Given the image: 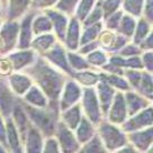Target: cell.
<instances>
[{"instance_id":"obj_25","label":"cell","mask_w":153,"mask_h":153,"mask_svg":"<svg viewBox=\"0 0 153 153\" xmlns=\"http://www.w3.org/2000/svg\"><path fill=\"white\" fill-rule=\"evenodd\" d=\"M55 43H56L55 35L51 33L43 34V35H38V36H35V38H33V41L30 43V48L35 53H37L42 56L44 53L48 52Z\"/></svg>"},{"instance_id":"obj_35","label":"cell","mask_w":153,"mask_h":153,"mask_svg":"<svg viewBox=\"0 0 153 153\" xmlns=\"http://www.w3.org/2000/svg\"><path fill=\"white\" fill-rule=\"evenodd\" d=\"M78 153H108L97 133L87 143L82 144Z\"/></svg>"},{"instance_id":"obj_38","label":"cell","mask_w":153,"mask_h":153,"mask_svg":"<svg viewBox=\"0 0 153 153\" xmlns=\"http://www.w3.org/2000/svg\"><path fill=\"white\" fill-rule=\"evenodd\" d=\"M87 62L90 64V67L95 68H102L106 63L108 62V55L107 53L101 50V48H97L95 51H92L91 53L86 55Z\"/></svg>"},{"instance_id":"obj_17","label":"cell","mask_w":153,"mask_h":153,"mask_svg":"<svg viewBox=\"0 0 153 153\" xmlns=\"http://www.w3.org/2000/svg\"><path fill=\"white\" fill-rule=\"evenodd\" d=\"M45 15L50 18L51 23H52V27L54 33H55V37L60 42H64V36H65L68 23H69L67 15L60 13L56 9H48L45 11Z\"/></svg>"},{"instance_id":"obj_6","label":"cell","mask_w":153,"mask_h":153,"mask_svg":"<svg viewBox=\"0 0 153 153\" xmlns=\"http://www.w3.org/2000/svg\"><path fill=\"white\" fill-rule=\"evenodd\" d=\"M54 137L56 139L61 153H78L79 149L81 146L80 143L78 142L73 131L68 128L61 120H59L56 125Z\"/></svg>"},{"instance_id":"obj_1","label":"cell","mask_w":153,"mask_h":153,"mask_svg":"<svg viewBox=\"0 0 153 153\" xmlns=\"http://www.w3.org/2000/svg\"><path fill=\"white\" fill-rule=\"evenodd\" d=\"M29 76L46 96L48 102H57L65 83V79L57 69L42 57H36L29 67Z\"/></svg>"},{"instance_id":"obj_8","label":"cell","mask_w":153,"mask_h":153,"mask_svg":"<svg viewBox=\"0 0 153 153\" xmlns=\"http://www.w3.org/2000/svg\"><path fill=\"white\" fill-rule=\"evenodd\" d=\"M42 56L52 67H54L57 70H61V71L65 72L67 74L72 76L73 71H72V69L70 68L69 63H68L67 50H65V48L63 45H61L60 43H55L48 52L44 53Z\"/></svg>"},{"instance_id":"obj_36","label":"cell","mask_w":153,"mask_h":153,"mask_svg":"<svg viewBox=\"0 0 153 153\" xmlns=\"http://www.w3.org/2000/svg\"><path fill=\"white\" fill-rule=\"evenodd\" d=\"M137 94L146 98L148 100L152 101L153 98V85H152V73L143 72L142 73V79L137 88Z\"/></svg>"},{"instance_id":"obj_21","label":"cell","mask_w":153,"mask_h":153,"mask_svg":"<svg viewBox=\"0 0 153 153\" xmlns=\"http://www.w3.org/2000/svg\"><path fill=\"white\" fill-rule=\"evenodd\" d=\"M10 117H11L16 128L18 131L22 142L24 143V140L26 137V133H27L29 126H30V122H29L28 117H27V115L25 113L23 106L20 105V102H15Z\"/></svg>"},{"instance_id":"obj_37","label":"cell","mask_w":153,"mask_h":153,"mask_svg":"<svg viewBox=\"0 0 153 153\" xmlns=\"http://www.w3.org/2000/svg\"><path fill=\"white\" fill-rule=\"evenodd\" d=\"M145 0H122V7L125 13L132 17L140 18L143 14V6Z\"/></svg>"},{"instance_id":"obj_5","label":"cell","mask_w":153,"mask_h":153,"mask_svg":"<svg viewBox=\"0 0 153 153\" xmlns=\"http://www.w3.org/2000/svg\"><path fill=\"white\" fill-rule=\"evenodd\" d=\"M19 24L16 20H7L1 25L0 28V43L1 50L0 54L7 55V53L11 52L18 42Z\"/></svg>"},{"instance_id":"obj_48","label":"cell","mask_w":153,"mask_h":153,"mask_svg":"<svg viewBox=\"0 0 153 153\" xmlns=\"http://www.w3.org/2000/svg\"><path fill=\"white\" fill-rule=\"evenodd\" d=\"M141 61L143 64V69L149 73H152L153 71V53L152 51H146L142 53Z\"/></svg>"},{"instance_id":"obj_2","label":"cell","mask_w":153,"mask_h":153,"mask_svg":"<svg viewBox=\"0 0 153 153\" xmlns=\"http://www.w3.org/2000/svg\"><path fill=\"white\" fill-rule=\"evenodd\" d=\"M20 105L23 106L30 124L35 126L42 135L45 136V139L54 136L56 125L60 120V109L57 102H48L46 108H36L25 102H20Z\"/></svg>"},{"instance_id":"obj_54","label":"cell","mask_w":153,"mask_h":153,"mask_svg":"<svg viewBox=\"0 0 153 153\" xmlns=\"http://www.w3.org/2000/svg\"><path fill=\"white\" fill-rule=\"evenodd\" d=\"M0 153H8L7 151H6V148H5V146H2L1 144H0Z\"/></svg>"},{"instance_id":"obj_45","label":"cell","mask_w":153,"mask_h":153,"mask_svg":"<svg viewBox=\"0 0 153 153\" xmlns=\"http://www.w3.org/2000/svg\"><path fill=\"white\" fill-rule=\"evenodd\" d=\"M140 54H142L141 48L137 45H134L133 43L126 44L124 48L118 52V55L123 57H131V56H139Z\"/></svg>"},{"instance_id":"obj_26","label":"cell","mask_w":153,"mask_h":153,"mask_svg":"<svg viewBox=\"0 0 153 153\" xmlns=\"http://www.w3.org/2000/svg\"><path fill=\"white\" fill-rule=\"evenodd\" d=\"M72 78L82 88H94L100 80L99 73H97L94 70H85V71L73 72Z\"/></svg>"},{"instance_id":"obj_39","label":"cell","mask_w":153,"mask_h":153,"mask_svg":"<svg viewBox=\"0 0 153 153\" xmlns=\"http://www.w3.org/2000/svg\"><path fill=\"white\" fill-rule=\"evenodd\" d=\"M96 0H80L76 7V17L79 22H83L87 18V16L90 14V11L94 9Z\"/></svg>"},{"instance_id":"obj_56","label":"cell","mask_w":153,"mask_h":153,"mask_svg":"<svg viewBox=\"0 0 153 153\" xmlns=\"http://www.w3.org/2000/svg\"><path fill=\"white\" fill-rule=\"evenodd\" d=\"M0 16H1V5H0Z\"/></svg>"},{"instance_id":"obj_23","label":"cell","mask_w":153,"mask_h":153,"mask_svg":"<svg viewBox=\"0 0 153 153\" xmlns=\"http://www.w3.org/2000/svg\"><path fill=\"white\" fill-rule=\"evenodd\" d=\"M82 116L83 115H82L80 104H76V105L61 111L60 120L67 126L68 128H70L71 131L74 132V129L78 127V125L80 124V122H81Z\"/></svg>"},{"instance_id":"obj_3","label":"cell","mask_w":153,"mask_h":153,"mask_svg":"<svg viewBox=\"0 0 153 153\" xmlns=\"http://www.w3.org/2000/svg\"><path fill=\"white\" fill-rule=\"evenodd\" d=\"M96 133L101 140L105 149L108 153H113L116 150L123 148L128 143L127 134L123 132L120 126L110 124L107 120H102L97 126Z\"/></svg>"},{"instance_id":"obj_52","label":"cell","mask_w":153,"mask_h":153,"mask_svg":"<svg viewBox=\"0 0 153 153\" xmlns=\"http://www.w3.org/2000/svg\"><path fill=\"white\" fill-rule=\"evenodd\" d=\"M152 38H153V35H152V32H151V33L148 35V37L145 38L143 42L139 45V48H141V51H144V52H146V51H152V48H153Z\"/></svg>"},{"instance_id":"obj_53","label":"cell","mask_w":153,"mask_h":153,"mask_svg":"<svg viewBox=\"0 0 153 153\" xmlns=\"http://www.w3.org/2000/svg\"><path fill=\"white\" fill-rule=\"evenodd\" d=\"M113 153H140L136 149L134 148L132 144L127 143L126 145H124L123 148L118 149V150H116L115 152Z\"/></svg>"},{"instance_id":"obj_24","label":"cell","mask_w":153,"mask_h":153,"mask_svg":"<svg viewBox=\"0 0 153 153\" xmlns=\"http://www.w3.org/2000/svg\"><path fill=\"white\" fill-rule=\"evenodd\" d=\"M24 102L29 106H33L36 108H46L48 105V100L46 96L43 94L36 85H33L24 96H23Z\"/></svg>"},{"instance_id":"obj_41","label":"cell","mask_w":153,"mask_h":153,"mask_svg":"<svg viewBox=\"0 0 153 153\" xmlns=\"http://www.w3.org/2000/svg\"><path fill=\"white\" fill-rule=\"evenodd\" d=\"M142 73L143 72L141 71V70H131V69L124 70L123 76L126 79V81L128 82L131 89L137 90L140 82H141V79H142Z\"/></svg>"},{"instance_id":"obj_12","label":"cell","mask_w":153,"mask_h":153,"mask_svg":"<svg viewBox=\"0 0 153 153\" xmlns=\"http://www.w3.org/2000/svg\"><path fill=\"white\" fill-rule=\"evenodd\" d=\"M152 126L127 134L128 143L132 144L140 153H145L149 149L152 148Z\"/></svg>"},{"instance_id":"obj_7","label":"cell","mask_w":153,"mask_h":153,"mask_svg":"<svg viewBox=\"0 0 153 153\" xmlns=\"http://www.w3.org/2000/svg\"><path fill=\"white\" fill-rule=\"evenodd\" d=\"M153 123V114H152V105L146 107L145 109L139 111L137 114L133 115L125 120L120 127L126 134L140 131V129L146 128L152 126Z\"/></svg>"},{"instance_id":"obj_10","label":"cell","mask_w":153,"mask_h":153,"mask_svg":"<svg viewBox=\"0 0 153 153\" xmlns=\"http://www.w3.org/2000/svg\"><path fill=\"white\" fill-rule=\"evenodd\" d=\"M97 42L99 44V48H102L108 52H120L126 44H128V38L113 30H101L99 36L97 38Z\"/></svg>"},{"instance_id":"obj_18","label":"cell","mask_w":153,"mask_h":153,"mask_svg":"<svg viewBox=\"0 0 153 153\" xmlns=\"http://www.w3.org/2000/svg\"><path fill=\"white\" fill-rule=\"evenodd\" d=\"M124 99L125 104H126V109H127L128 117L137 114L139 111L145 109L149 106H151V101L148 100L146 98L142 97L136 91H126L124 94Z\"/></svg>"},{"instance_id":"obj_42","label":"cell","mask_w":153,"mask_h":153,"mask_svg":"<svg viewBox=\"0 0 153 153\" xmlns=\"http://www.w3.org/2000/svg\"><path fill=\"white\" fill-rule=\"evenodd\" d=\"M99 22H102V10L100 6L97 4V6H95L94 9L90 11V14L87 16V18L82 22V27H88Z\"/></svg>"},{"instance_id":"obj_43","label":"cell","mask_w":153,"mask_h":153,"mask_svg":"<svg viewBox=\"0 0 153 153\" xmlns=\"http://www.w3.org/2000/svg\"><path fill=\"white\" fill-rule=\"evenodd\" d=\"M80 0H59L57 1L56 10L64 15H71Z\"/></svg>"},{"instance_id":"obj_40","label":"cell","mask_w":153,"mask_h":153,"mask_svg":"<svg viewBox=\"0 0 153 153\" xmlns=\"http://www.w3.org/2000/svg\"><path fill=\"white\" fill-rule=\"evenodd\" d=\"M98 5L100 6L102 10V19L105 20L107 17H109L110 15H113L120 9L122 0H100Z\"/></svg>"},{"instance_id":"obj_51","label":"cell","mask_w":153,"mask_h":153,"mask_svg":"<svg viewBox=\"0 0 153 153\" xmlns=\"http://www.w3.org/2000/svg\"><path fill=\"white\" fill-rule=\"evenodd\" d=\"M97 48H99V44H98V42L97 41H95V42H91V43H88V44H85V45H81L80 48H79V54H83V55H87V54H89V53H91L92 51H95V50H97Z\"/></svg>"},{"instance_id":"obj_4","label":"cell","mask_w":153,"mask_h":153,"mask_svg":"<svg viewBox=\"0 0 153 153\" xmlns=\"http://www.w3.org/2000/svg\"><path fill=\"white\" fill-rule=\"evenodd\" d=\"M80 101H81L80 107L83 116L97 127L102 122L104 117L101 114L95 88H82V96Z\"/></svg>"},{"instance_id":"obj_46","label":"cell","mask_w":153,"mask_h":153,"mask_svg":"<svg viewBox=\"0 0 153 153\" xmlns=\"http://www.w3.org/2000/svg\"><path fill=\"white\" fill-rule=\"evenodd\" d=\"M42 153H61L60 146H59L56 139H55L54 136H51V137H46V139H45Z\"/></svg>"},{"instance_id":"obj_19","label":"cell","mask_w":153,"mask_h":153,"mask_svg":"<svg viewBox=\"0 0 153 153\" xmlns=\"http://www.w3.org/2000/svg\"><path fill=\"white\" fill-rule=\"evenodd\" d=\"M34 15L28 14L25 16L22 23L19 25V34L18 42L16 48L18 50H27L30 48V43L33 41V30H32V22H33Z\"/></svg>"},{"instance_id":"obj_34","label":"cell","mask_w":153,"mask_h":153,"mask_svg":"<svg viewBox=\"0 0 153 153\" xmlns=\"http://www.w3.org/2000/svg\"><path fill=\"white\" fill-rule=\"evenodd\" d=\"M135 27H136V20L134 17L129 16V15L125 14L122 16L120 22V25H118V28H117V33L123 35L125 37L131 38L133 36L134 30H135Z\"/></svg>"},{"instance_id":"obj_27","label":"cell","mask_w":153,"mask_h":153,"mask_svg":"<svg viewBox=\"0 0 153 153\" xmlns=\"http://www.w3.org/2000/svg\"><path fill=\"white\" fill-rule=\"evenodd\" d=\"M74 131H76L74 135H76L78 142L80 143V145H82V144L87 143L96 134V126L87 120L85 116H82L80 124L78 125V127Z\"/></svg>"},{"instance_id":"obj_33","label":"cell","mask_w":153,"mask_h":153,"mask_svg":"<svg viewBox=\"0 0 153 153\" xmlns=\"http://www.w3.org/2000/svg\"><path fill=\"white\" fill-rule=\"evenodd\" d=\"M101 30H102V22H99V23L88 26V27H83V32L80 36V46L97 41Z\"/></svg>"},{"instance_id":"obj_31","label":"cell","mask_w":153,"mask_h":153,"mask_svg":"<svg viewBox=\"0 0 153 153\" xmlns=\"http://www.w3.org/2000/svg\"><path fill=\"white\" fill-rule=\"evenodd\" d=\"M151 33V23H149L144 17H140V19L136 22V27L134 30V34L132 36L134 45H137L143 42L148 35Z\"/></svg>"},{"instance_id":"obj_16","label":"cell","mask_w":153,"mask_h":153,"mask_svg":"<svg viewBox=\"0 0 153 153\" xmlns=\"http://www.w3.org/2000/svg\"><path fill=\"white\" fill-rule=\"evenodd\" d=\"M96 94H97V98L99 101V106H100V110L102 117L107 116V113L109 110V107L111 105V101L114 99V96L116 94V90L114 88H111L109 85H107L106 82L99 80V82L96 85Z\"/></svg>"},{"instance_id":"obj_30","label":"cell","mask_w":153,"mask_h":153,"mask_svg":"<svg viewBox=\"0 0 153 153\" xmlns=\"http://www.w3.org/2000/svg\"><path fill=\"white\" fill-rule=\"evenodd\" d=\"M32 0H9L8 20H16L27 11Z\"/></svg>"},{"instance_id":"obj_14","label":"cell","mask_w":153,"mask_h":153,"mask_svg":"<svg viewBox=\"0 0 153 153\" xmlns=\"http://www.w3.org/2000/svg\"><path fill=\"white\" fill-rule=\"evenodd\" d=\"M81 25L76 17H71L68 23L67 32L64 36V48L70 52H76L80 48Z\"/></svg>"},{"instance_id":"obj_32","label":"cell","mask_w":153,"mask_h":153,"mask_svg":"<svg viewBox=\"0 0 153 153\" xmlns=\"http://www.w3.org/2000/svg\"><path fill=\"white\" fill-rule=\"evenodd\" d=\"M68 63L73 72L85 71V70H91L90 64L87 62L86 57L76 52H70L67 51Z\"/></svg>"},{"instance_id":"obj_49","label":"cell","mask_w":153,"mask_h":153,"mask_svg":"<svg viewBox=\"0 0 153 153\" xmlns=\"http://www.w3.org/2000/svg\"><path fill=\"white\" fill-rule=\"evenodd\" d=\"M59 0H32L30 6L34 9H48L56 5Z\"/></svg>"},{"instance_id":"obj_29","label":"cell","mask_w":153,"mask_h":153,"mask_svg":"<svg viewBox=\"0 0 153 153\" xmlns=\"http://www.w3.org/2000/svg\"><path fill=\"white\" fill-rule=\"evenodd\" d=\"M32 30H33V35L35 36L43 35V34H50L53 30L52 23L45 14L38 15L33 18Z\"/></svg>"},{"instance_id":"obj_15","label":"cell","mask_w":153,"mask_h":153,"mask_svg":"<svg viewBox=\"0 0 153 153\" xmlns=\"http://www.w3.org/2000/svg\"><path fill=\"white\" fill-rule=\"evenodd\" d=\"M33 80L32 78L27 74H23L19 72H14L13 74L8 76V86L11 92H14L15 95L23 97V96L30 89V87L33 86Z\"/></svg>"},{"instance_id":"obj_55","label":"cell","mask_w":153,"mask_h":153,"mask_svg":"<svg viewBox=\"0 0 153 153\" xmlns=\"http://www.w3.org/2000/svg\"><path fill=\"white\" fill-rule=\"evenodd\" d=\"M1 25H2V22H1V20H0V28H1Z\"/></svg>"},{"instance_id":"obj_11","label":"cell","mask_w":153,"mask_h":153,"mask_svg":"<svg viewBox=\"0 0 153 153\" xmlns=\"http://www.w3.org/2000/svg\"><path fill=\"white\" fill-rule=\"evenodd\" d=\"M127 118H128V115H127V109H126L124 94L120 91H116L109 110L106 116V120L110 124L120 126Z\"/></svg>"},{"instance_id":"obj_44","label":"cell","mask_w":153,"mask_h":153,"mask_svg":"<svg viewBox=\"0 0 153 153\" xmlns=\"http://www.w3.org/2000/svg\"><path fill=\"white\" fill-rule=\"evenodd\" d=\"M123 11L120 10H117L116 13H114L113 15H110L109 17H107L105 19L106 23V29L108 30H113V32H116L117 28H118V25H120V18L123 16Z\"/></svg>"},{"instance_id":"obj_47","label":"cell","mask_w":153,"mask_h":153,"mask_svg":"<svg viewBox=\"0 0 153 153\" xmlns=\"http://www.w3.org/2000/svg\"><path fill=\"white\" fill-rule=\"evenodd\" d=\"M13 73H14V69L9 60L6 56L0 57V76L5 78V76H9Z\"/></svg>"},{"instance_id":"obj_50","label":"cell","mask_w":153,"mask_h":153,"mask_svg":"<svg viewBox=\"0 0 153 153\" xmlns=\"http://www.w3.org/2000/svg\"><path fill=\"white\" fill-rule=\"evenodd\" d=\"M143 13L145 19L149 23H152L153 20V0H145L143 6Z\"/></svg>"},{"instance_id":"obj_22","label":"cell","mask_w":153,"mask_h":153,"mask_svg":"<svg viewBox=\"0 0 153 153\" xmlns=\"http://www.w3.org/2000/svg\"><path fill=\"white\" fill-rule=\"evenodd\" d=\"M15 101L13 92L10 91L8 83L0 76V115L2 118H9L14 108Z\"/></svg>"},{"instance_id":"obj_28","label":"cell","mask_w":153,"mask_h":153,"mask_svg":"<svg viewBox=\"0 0 153 153\" xmlns=\"http://www.w3.org/2000/svg\"><path fill=\"white\" fill-rule=\"evenodd\" d=\"M99 78L101 81L106 82L107 85H109L111 88H114L115 90L117 89L120 92H126V91L132 90L129 87L128 82L126 81L123 76H117V74H109V73H104L99 72Z\"/></svg>"},{"instance_id":"obj_20","label":"cell","mask_w":153,"mask_h":153,"mask_svg":"<svg viewBox=\"0 0 153 153\" xmlns=\"http://www.w3.org/2000/svg\"><path fill=\"white\" fill-rule=\"evenodd\" d=\"M23 144H25L24 153H42L44 136L35 126L30 124Z\"/></svg>"},{"instance_id":"obj_13","label":"cell","mask_w":153,"mask_h":153,"mask_svg":"<svg viewBox=\"0 0 153 153\" xmlns=\"http://www.w3.org/2000/svg\"><path fill=\"white\" fill-rule=\"evenodd\" d=\"M5 56L10 61L14 72H19L26 68H29L35 62L36 53L34 52L32 48H27V50H18L16 52L7 54Z\"/></svg>"},{"instance_id":"obj_9","label":"cell","mask_w":153,"mask_h":153,"mask_svg":"<svg viewBox=\"0 0 153 153\" xmlns=\"http://www.w3.org/2000/svg\"><path fill=\"white\" fill-rule=\"evenodd\" d=\"M82 96V87H80L74 80H68L64 83L62 92L59 98V109L60 111L70 108L79 104Z\"/></svg>"}]
</instances>
